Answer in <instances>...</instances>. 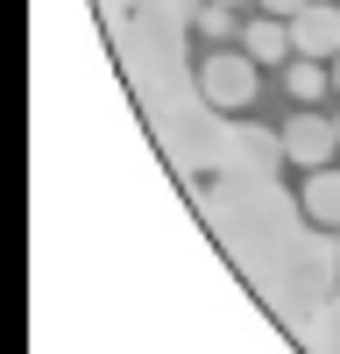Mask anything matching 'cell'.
<instances>
[{
	"instance_id": "277c9868",
	"label": "cell",
	"mask_w": 340,
	"mask_h": 354,
	"mask_svg": "<svg viewBox=\"0 0 340 354\" xmlns=\"http://www.w3.org/2000/svg\"><path fill=\"white\" fill-rule=\"evenodd\" d=\"M241 50L255 57V64H291V21L283 15H263L241 28Z\"/></svg>"
},
{
	"instance_id": "5b68a950",
	"label": "cell",
	"mask_w": 340,
	"mask_h": 354,
	"mask_svg": "<svg viewBox=\"0 0 340 354\" xmlns=\"http://www.w3.org/2000/svg\"><path fill=\"white\" fill-rule=\"evenodd\" d=\"M305 213L319 220V227H333V234H340V170H333V163L305 177Z\"/></svg>"
},
{
	"instance_id": "30bf717a",
	"label": "cell",
	"mask_w": 340,
	"mask_h": 354,
	"mask_svg": "<svg viewBox=\"0 0 340 354\" xmlns=\"http://www.w3.org/2000/svg\"><path fill=\"white\" fill-rule=\"evenodd\" d=\"M333 135H340V113H333Z\"/></svg>"
},
{
	"instance_id": "3957f363",
	"label": "cell",
	"mask_w": 340,
	"mask_h": 354,
	"mask_svg": "<svg viewBox=\"0 0 340 354\" xmlns=\"http://www.w3.org/2000/svg\"><path fill=\"white\" fill-rule=\"evenodd\" d=\"M276 149L291 156L298 170H326L333 149H340V135H333V121H319V113H291V128L276 135Z\"/></svg>"
},
{
	"instance_id": "8fae6325",
	"label": "cell",
	"mask_w": 340,
	"mask_h": 354,
	"mask_svg": "<svg viewBox=\"0 0 340 354\" xmlns=\"http://www.w3.org/2000/svg\"><path fill=\"white\" fill-rule=\"evenodd\" d=\"M227 8H241V0H227Z\"/></svg>"
},
{
	"instance_id": "ba28073f",
	"label": "cell",
	"mask_w": 340,
	"mask_h": 354,
	"mask_svg": "<svg viewBox=\"0 0 340 354\" xmlns=\"http://www.w3.org/2000/svg\"><path fill=\"white\" fill-rule=\"evenodd\" d=\"M298 8H312V0H263V15H283V21H291Z\"/></svg>"
},
{
	"instance_id": "6da1fadb",
	"label": "cell",
	"mask_w": 340,
	"mask_h": 354,
	"mask_svg": "<svg viewBox=\"0 0 340 354\" xmlns=\"http://www.w3.org/2000/svg\"><path fill=\"white\" fill-rule=\"evenodd\" d=\"M255 93H263V64H255L248 50H220L198 64V100L220 106V113H241Z\"/></svg>"
},
{
	"instance_id": "52a82bcc",
	"label": "cell",
	"mask_w": 340,
	"mask_h": 354,
	"mask_svg": "<svg viewBox=\"0 0 340 354\" xmlns=\"http://www.w3.org/2000/svg\"><path fill=\"white\" fill-rule=\"evenodd\" d=\"M198 28H206L213 43H234L241 21H234V8H227V0H206V8H198Z\"/></svg>"
},
{
	"instance_id": "8992f818",
	"label": "cell",
	"mask_w": 340,
	"mask_h": 354,
	"mask_svg": "<svg viewBox=\"0 0 340 354\" xmlns=\"http://www.w3.org/2000/svg\"><path fill=\"white\" fill-rule=\"evenodd\" d=\"M283 85H291V100H305V106H312V100H326V93H333V71L319 64V57H291Z\"/></svg>"
},
{
	"instance_id": "9c48e42d",
	"label": "cell",
	"mask_w": 340,
	"mask_h": 354,
	"mask_svg": "<svg viewBox=\"0 0 340 354\" xmlns=\"http://www.w3.org/2000/svg\"><path fill=\"white\" fill-rule=\"evenodd\" d=\"M333 93H340V57H333Z\"/></svg>"
},
{
	"instance_id": "7a4b0ae2",
	"label": "cell",
	"mask_w": 340,
	"mask_h": 354,
	"mask_svg": "<svg viewBox=\"0 0 340 354\" xmlns=\"http://www.w3.org/2000/svg\"><path fill=\"white\" fill-rule=\"evenodd\" d=\"M291 57H319V64L340 57V0H312L291 15Z\"/></svg>"
}]
</instances>
